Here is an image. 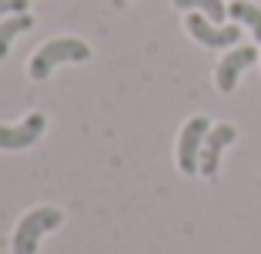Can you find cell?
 <instances>
[{
  "instance_id": "6da1fadb",
  "label": "cell",
  "mask_w": 261,
  "mask_h": 254,
  "mask_svg": "<svg viewBox=\"0 0 261 254\" xmlns=\"http://www.w3.org/2000/svg\"><path fill=\"white\" fill-rule=\"evenodd\" d=\"M84 61H91V47H87L84 40H77V37H54V40H47L37 54L31 57V67H27V70H31L34 80H47L57 64H84Z\"/></svg>"
},
{
  "instance_id": "7a4b0ae2",
  "label": "cell",
  "mask_w": 261,
  "mask_h": 254,
  "mask_svg": "<svg viewBox=\"0 0 261 254\" xmlns=\"http://www.w3.org/2000/svg\"><path fill=\"white\" fill-rule=\"evenodd\" d=\"M61 224H64V214L57 208L27 211V214L20 217V224H17V231H14V254H37L40 238H44L47 231L61 228Z\"/></svg>"
},
{
  "instance_id": "3957f363",
  "label": "cell",
  "mask_w": 261,
  "mask_h": 254,
  "mask_svg": "<svg viewBox=\"0 0 261 254\" xmlns=\"http://www.w3.org/2000/svg\"><path fill=\"white\" fill-rule=\"evenodd\" d=\"M207 131H211L207 117H191L181 127V137H177V167H181V174H198L201 171V147H204Z\"/></svg>"
},
{
  "instance_id": "277c9868",
  "label": "cell",
  "mask_w": 261,
  "mask_h": 254,
  "mask_svg": "<svg viewBox=\"0 0 261 254\" xmlns=\"http://www.w3.org/2000/svg\"><path fill=\"white\" fill-rule=\"evenodd\" d=\"M185 27H188V34H191L201 47H211V50L238 47V40H241V23H228V27H221V23H211L204 14H188Z\"/></svg>"
},
{
  "instance_id": "5b68a950",
  "label": "cell",
  "mask_w": 261,
  "mask_h": 254,
  "mask_svg": "<svg viewBox=\"0 0 261 254\" xmlns=\"http://www.w3.org/2000/svg\"><path fill=\"white\" fill-rule=\"evenodd\" d=\"M254 61H258V47H251V44L231 47V54H224L221 64H218V70H215V84H218V91H221V94H231L234 87H238L241 74H245V70L251 67Z\"/></svg>"
},
{
  "instance_id": "8992f818",
  "label": "cell",
  "mask_w": 261,
  "mask_h": 254,
  "mask_svg": "<svg viewBox=\"0 0 261 254\" xmlns=\"http://www.w3.org/2000/svg\"><path fill=\"white\" fill-rule=\"evenodd\" d=\"M47 127V117L34 110L31 117H23V124H0V151H23L40 140Z\"/></svg>"
},
{
  "instance_id": "52a82bcc",
  "label": "cell",
  "mask_w": 261,
  "mask_h": 254,
  "mask_svg": "<svg viewBox=\"0 0 261 254\" xmlns=\"http://www.w3.org/2000/svg\"><path fill=\"white\" fill-rule=\"evenodd\" d=\"M234 137H238V131H234L231 124H215V127L207 131V137H204V147H201V171H198V174L215 177L218 167H221L224 147L234 144Z\"/></svg>"
},
{
  "instance_id": "ba28073f",
  "label": "cell",
  "mask_w": 261,
  "mask_h": 254,
  "mask_svg": "<svg viewBox=\"0 0 261 254\" xmlns=\"http://www.w3.org/2000/svg\"><path fill=\"white\" fill-rule=\"evenodd\" d=\"M228 17L234 23H245L248 31L254 34V40L261 44V7H254L248 0H234V4H228Z\"/></svg>"
},
{
  "instance_id": "9c48e42d",
  "label": "cell",
  "mask_w": 261,
  "mask_h": 254,
  "mask_svg": "<svg viewBox=\"0 0 261 254\" xmlns=\"http://www.w3.org/2000/svg\"><path fill=\"white\" fill-rule=\"evenodd\" d=\"M31 27H34V14H14V17H7V20H0V61L7 57V50H10L17 34L31 31Z\"/></svg>"
},
{
  "instance_id": "30bf717a",
  "label": "cell",
  "mask_w": 261,
  "mask_h": 254,
  "mask_svg": "<svg viewBox=\"0 0 261 254\" xmlns=\"http://www.w3.org/2000/svg\"><path fill=\"white\" fill-rule=\"evenodd\" d=\"M177 10H191V14H204L211 23H221L228 17V7L224 0H174Z\"/></svg>"
},
{
  "instance_id": "8fae6325",
  "label": "cell",
  "mask_w": 261,
  "mask_h": 254,
  "mask_svg": "<svg viewBox=\"0 0 261 254\" xmlns=\"http://www.w3.org/2000/svg\"><path fill=\"white\" fill-rule=\"evenodd\" d=\"M27 0H0V20H7L14 14H27Z\"/></svg>"
}]
</instances>
